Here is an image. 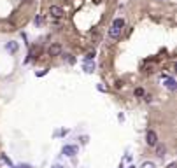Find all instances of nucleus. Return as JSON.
<instances>
[{
  "instance_id": "7",
  "label": "nucleus",
  "mask_w": 177,
  "mask_h": 168,
  "mask_svg": "<svg viewBox=\"0 0 177 168\" xmlns=\"http://www.w3.org/2000/svg\"><path fill=\"white\" fill-rule=\"evenodd\" d=\"M112 26H116L119 30H123V26H125V19L123 18H116L114 19V23H112Z\"/></svg>"
},
{
  "instance_id": "11",
  "label": "nucleus",
  "mask_w": 177,
  "mask_h": 168,
  "mask_svg": "<svg viewBox=\"0 0 177 168\" xmlns=\"http://www.w3.org/2000/svg\"><path fill=\"white\" fill-rule=\"evenodd\" d=\"M95 55H97L95 51H90V53H86V61H91V60L95 58Z\"/></svg>"
},
{
  "instance_id": "4",
  "label": "nucleus",
  "mask_w": 177,
  "mask_h": 168,
  "mask_svg": "<svg viewBox=\"0 0 177 168\" xmlns=\"http://www.w3.org/2000/svg\"><path fill=\"white\" fill-rule=\"evenodd\" d=\"M49 14H51V16H53V18H61V16H63V9H61V7H58V5H51V7H49Z\"/></svg>"
},
{
  "instance_id": "19",
  "label": "nucleus",
  "mask_w": 177,
  "mask_h": 168,
  "mask_svg": "<svg viewBox=\"0 0 177 168\" xmlns=\"http://www.w3.org/2000/svg\"><path fill=\"white\" fill-rule=\"evenodd\" d=\"M53 168H65V167H61V165H55Z\"/></svg>"
},
{
  "instance_id": "8",
  "label": "nucleus",
  "mask_w": 177,
  "mask_h": 168,
  "mask_svg": "<svg viewBox=\"0 0 177 168\" xmlns=\"http://www.w3.org/2000/svg\"><path fill=\"white\" fill-rule=\"evenodd\" d=\"M84 70H86L88 74L95 72V63H91V61H86V63H84Z\"/></svg>"
},
{
  "instance_id": "10",
  "label": "nucleus",
  "mask_w": 177,
  "mask_h": 168,
  "mask_svg": "<svg viewBox=\"0 0 177 168\" xmlns=\"http://www.w3.org/2000/svg\"><path fill=\"white\" fill-rule=\"evenodd\" d=\"M168 89H176V81L174 79H167V84H165Z\"/></svg>"
},
{
  "instance_id": "20",
  "label": "nucleus",
  "mask_w": 177,
  "mask_h": 168,
  "mask_svg": "<svg viewBox=\"0 0 177 168\" xmlns=\"http://www.w3.org/2000/svg\"><path fill=\"white\" fill-rule=\"evenodd\" d=\"M32 2H34V0H25V4H32Z\"/></svg>"
},
{
  "instance_id": "18",
  "label": "nucleus",
  "mask_w": 177,
  "mask_h": 168,
  "mask_svg": "<svg viewBox=\"0 0 177 168\" xmlns=\"http://www.w3.org/2000/svg\"><path fill=\"white\" fill-rule=\"evenodd\" d=\"M18 168H32L30 165H21V167H18Z\"/></svg>"
},
{
  "instance_id": "16",
  "label": "nucleus",
  "mask_w": 177,
  "mask_h": 168,
  "mask_svg": "<svg viewBox=\"0 0 177 168\" xmlns=\"http://www.w3.org/2000/svg\"><path fill=\"white\" fill-rule=\"evenodd\" d=\"M40 23H42V18H40V16H37V18H35V25H40Z\"/></svg>"
},
{
  "instance_id": "5",
  "label": "nucleus",
  "mask_w": 177,
  "mask_h": 168,
  "mask_svg": "<svg viewBox=\"0 0 177 168\" xmlns=\"http://www.w3.org/2000/svg\"><path fill=\"white\" fill-rule=\"evenodd\" d=\"M154 147H156V156H158V158H163V156H165V152H167V147H165L163 144H156Z\"/></svg>"
},
{
  "instance_id": "14",
  "label": "nucleus",
  "mask_w": 177,
  "mask_h": 168,
  "mask_svg": "<svg viewBox=\"0 0 177 168\" xmlns=\"http://www.w3.org/2000/svg\"><path fill=\"white\" fill-rule=\"evenodd\" d=\"M2 159H4V161H5V163L9 165V167H12V161H11V159H9L7 156H2Z\"/></svg>"
},
{
  "instance_id": "3",
  "label": "nucleus",
  "mask_w": 177,
  "mask_h": 168,
  "mask_svg": "<svg viewBox=\"0 0 177 168\" xmlns=\"http://www.w3.org/2000/svg\"><path fill=\"white\" fill-rule=\"evenodd\" d=\"M47 55L49 56H60L61 55V46H60V44H51L49 49H47Z\"/></svg>"
},
{
  "instance_id": "13",
  "label": "nucleus",
  "mask_w": 177,
  "mask_h": 168,
  "mask_svg": "<svg viewBox=\"0 0 177 168\" xmlns=\"http://www.w3.org/2000/svg\"><path fill=\"white\" fill-rule=\"evenodd\" d=\"M135 95H137V96H144V89H142V88H137V89H135Z\"/></svg>"
},
{
  "instance_id": "6",
  "label": "nucleus",
  "mask_w": 177,
  "mask_h": 168,
  "mask_svg": "<svg viewBox=\"0 0 177 168\" xmlns=\"http://www.w3.org/2000/svg\"><path fill=\"white\" fill-rule=\"evenodd\" d=\"M119 35H121V30H119V28H116V26H111V28H109V37L111 39H118Z\"/></svg>"
},
{
  "instance_id": "15",
  "label": "nucleus",
  "mask_w": 177,
  "mask_h": 168,
  "mask_svg": "<svg viewBox=\"0 0 177 168\" xmlns=\"http://www.w3.org/2000/svg\"><path fill=\"white\" fill-rule=\"evenodd\" d=\"M93 40H95V44H97V42H98V40H100V35H98V33H97V32L93 33Z\"/></svg>"
},
{
  "instance_id": "1",
  "label": "nucleus",
  "mask_w": 177,
  "mask_h": 168,
  "mask_svg": "<svg viewBox=\"0 0 177 168\" xmlns=\"http://www.w3.org/2000/svg\"><path fill=\"white\" fill-rule=\"evenodd\" d=\"M146 142H147V145H151V147H154L158 144V137H156V133L153 130H149L147 133H146Z\"/></svg>"
},
{
  "instance_id": "12",
  "label": "nucleus",
  "mask_w": 177,
  "mask_h": 168,
  "mask_svg": "<svg viewBox=\"0 0 177 168\" xmlns=\"http://www.w3.org/2000/svg\"><path fill=\"white\" fill-rule=\"evenodd\" d=\"M142 168H156V167H154V163H151V161H146V163L142 165Z\"/></svg>"
},
{
  "instance_id": "17",
  "label": "nucleus",
  "mask_w": 177,
  "mask_h": 168,
  "mask_svg": "<svg viewBox=\"0 0 177 168\" xmlns=\"http://www.w3.org/2000/svg\"><path fill=\"white\" fill-rule=\"evenodd\" d=\"M168 168H177V165H176V163H170V165H168Z\"/></svg>"
},
{
  "instance_id": "21",
  "label": "nucleus",
  "mask_w": 177,
  "mask_h": 168,
  "mask_svg": "<svg viewBox=\"0 0 177 168\" xmlns=\"http://www.w3.org/2000/svg\"><path fill=\"white\" fill-rule=\"evenodd\" d=\"M128 168H135V167H128Z\"/></svg>"
},
{
  "instance_id": "9",
  "label": "nucleus",
  "mask_w": 177,
  "mask_h": 168,
  "mask_svg": "<svg viewBox=\"0 0 177 168\" xmlns=\"http://www.w3.org/2000/svg\"><path fill=\"white\" fill-rule=\"evenodd\" d=\"M5 49L11 51V53H16V51H18V44H16V42H9V44L5 46Z\"/></svg>"
},
{
  "instance_id": "2",
  "label": "nucleus",
  "mask_w": 177,
  "mask_h": 168,
  "mask_svg": "<svg viewBox=\"0 0 177 168\" xmlns=\"http://www.w3.org/2000/svg\"><path fill=\"white\" fill-rule=\"evenodd\" d=\"M61 152H63L65 156H68V158H74V156L77 154V147H76V145H65V147L61 149Z\"/></svg>"
}]
</instances>
